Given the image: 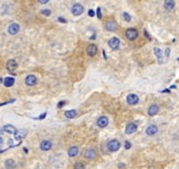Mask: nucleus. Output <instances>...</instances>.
Returning <instances> with one entry per match:
<instances>
[{
	"label": "nucleus",
	"instance_id": "nucleus-1",
	"mask_svg": "<svg viewBox=\"0 0 179 169\" xmlns=\"http://www.w3.org/2000/svg\"><path fill=\"white\" fill-rule=\"evenodd\" d=\"M107 149L110 151V152H115V151H117L118 149H120V147H121V143L118 142V140H116V139H112V140L108 141V143H107Z\"/></svg>",
	"mask_w": 179,
	"mask_h": 169
},
{
	"label": "nucleus",
	"instance_id": "nucleus-2",
	"mask_svg": "<svg viewBox=\"0 0 179 169\" xmlns=\"http://www.w3.org/2000/svg\"><path fill=\"white\" fill-rule=\"evenodd\" d=\"M137 35H138V32L137 30L134 28H129L126 31V36L128 40H134L137 38Z\"/></svg>",
	"mask_w": 179,
	"mask_h": 169
},
{
	"label": "nucleus",
	"instance_id": "nucleus-3",
	"mask_svg": "<svg viewBox=\"0 0 179 169\" xmlns=\"http://www.w3.org/2000/svg\"><path fill=\"white\" fill-rule=\"evenodd\" d=\"M120 44H121V40L117 37H112L108 40V46L113 50L117 49L120 47Z\"/></svg>",
	"mask_w": 179,
	"mask_h": 169
},
{
	"label": "nucleus",
	"instance_id": "nucleus-4",
	"mask_svg": "<svg viewBox=\"0 0 179 169\" xmlns=\"http://www.w3.org/2000/svg\"><path fill=\"white\" fill-rule=\"evenodd\" d=\"M84 156H85V158L88 159V160H93V159H95V158L97 157V152H96V150L90 148V149H87V150L85 151Z\"/></svg>",
	"mask_w": 179,
	"mask_h": 169
},
{
	"label": "nucleus",
	"instance_id": "nucleus-5",
	"mask_svg": "<svg viewBox=\"0 0 179 169\" xmlns=\"http://www.w3.org/2000/svg\"><path fill=\"white\" fill-rule=\"evenodd\" d=\"M72 14H74L75 16H79L84 12V7L81 4H74L72 7Z\"/></svg>",
	"mask_w": 179,
	"mask_h": 169
},
{
	"label": "nucleus",
	"instance_id": "nucleus-6",
	"mask_svg": "<svg viewBox=\"0 0 179 169\" xmlns=\"http://www.w3.org/2000/svg\"><path fill=\"white\" fill-rule=\"evenodd\" d=\"M138 101H139V98L135 94H129L127 97V102L129 105H135L138 103Z\"/></svg>",
	"mask_w": 179,
	"mask_h": 169
},
{
	"label": "nucleus",
	"instance_id": "nucleus-7",
	"mask_svg": "<svg viewBox=\"0 0 179 169\" xmlns=\"http://www.w3.org/2000/svg\"><path fill=\"white\" fill-rule=\"evenodd\" d=\"M104 27L107 31H115L117 29V23L115 21H113V20H110V21H107L105 23Z\"/></svg>",
	"mask_w": 179,
	"mask_h": 169
},
{
	"label": "nucleus",
	"instance_id": "nucleus-8",
	"mask_svg": "<svg viewBox=\"0 0 179 169\" xmlns=\"http://www.w3.org/2000/svg\"><path fill=\"white\" fill-rule=\"evenodd\" d=\"M19 30H20V26H19V24H17V23H12V24H10V26L8 27V32H9V34H11V35L17 34V33L19 32Z\"/></svg>",
	"mask_w": 179,
	"mask_h": 169
},
{
	"label": "nucleus",
	"instance_id": "nucleus-9",
	"mask_svg": "<svg viewBox=\"0 0 179 169\" xmlns=\"http://www.w3.org/2000/svg\"><path fill=\"white\" fill-rule=\"evenodd\" d=\"M7 69H8V71H10V72H13V71H15L16 70V68H17V66H18V64H17V62L14 60V59H11V60H9L8 62H7Z\"/></svg>",
	"mask_w": 179,
	"mask_h": 169
},
{
	"label": "nucleus",
	"instance_id": "nucleus-10",
	"mask_svg": "<svg viewBox=\"0 0 179 169\" xmlns=\"http://www.w3.org/2000/svg\"><path fill=\"white\" fill-rule=\"evenodd\" d=\"M87 52L90 56H95L98 52V47L95 45V44H90L87 48Z\"/></svg>",
	"mask_w": 179,
	"mask_h": 169
},
{
	"label": "nucleus",
	"instance_id": "nucleus-11",
	"mask_svg": "<svg viewBox=\"0 0 179 169\" xmlns=\"http://www.w3.org/2000/svg\"><path fill=\"white\" fill-rule=\"evenodd\" d=\"M25 83L28 86H34V85L37 83V78L34 76V75H28L27 77H26L25 79Z\"/></svg>",
	"mask_w": 179,
	"mask_h": 169
},
{
	"label": "nucleus",
	"instance_id": "nucleus-12",
	"mask_svg": "<svg viewBox=\"0 0 179 169\" xmlns=\"http://www.w3.org/2000/svg\"><path fill=\"white\" fill-rule=\"evenodd\" d=\"M98 126L99 127H101V128H103V127H105V126H107V124H108V119H107V117H105V116H101L99 119H98Z\"/></svg>",
	"mask_w": 179,
	"mask_h": 169
},
{
	"label": "nucleus",
	"instance_id": "nucleus-13",
	"mask_svg": "<svg viewBox=\"0 0 179 169\" xmlns=\"http://www.w3.org/2000/svg\"><path fill=\"white\" fill-rule=\"evenodd\" d=\"M137 130V125L135 123H129L127 128H126V133L127 134H132Z\"/></svg>",
	"mask_w": 179,
	"mask_h": 169
},
{
	"label": "nucleus",
	"instance_id": "nucleus-14",
	"mask_svg": "<svg viewBox=\"0 0 179 169\" xmlns=\"http://www.w3.org/2000/svg\"><path fill=\"white\" fill-rule=\"evenodd\" d=\"M157 131H158V128H157L156 125H149V126L146 128V130H145L146 134H147V135H150V136H152V135H154V134H156Z\"/></svg>",
	"mask_w": 179,
	"mask_h": 169
},
{
	"label": "nucleus",
	"instance_id": "nucleus-15",
	"mask_svg": "<svg viewBox=\"0 0 179 169\" xmlns=\"http://www.w3.org/2000/svg\"><path fill=\"white\" fill-rule=\"evenodd\" d=\"M52 147V143L49 140H44L41 142L40 144V148L43 150V151H48L50 150Z\"/></svg>",
	"mask_w": 179,
	"mask_h": 169
},
{
	"label": "nucleus",
	"instance_id": "nucleus-16",
	"mask_svg": "<svg viewBox=\"0 0 179 169\" xmlns=\"http://www.w3.org/2000/svg\"><path fill=\"white\" fill-rule=\"evenodd\" d=\"M159 111V106L157 105V104H152L149 108H148V114L150 115V116H154V115H156L157 113Z\"/></svg>",
	"mask_w": 179,
	"mask_h": 169
},
{
	"label": "nucleus",
	"instance_id": "nucleus-17",
	"mask_svg": "<svg viewBox=\"0 0 179 169\" xmlns=\"http://www.w3.org/2000/svg\"><path fill=\"white\" fill-rule=\"evenodd\" d=\"M153 50H154V53H155V55H156V57H157V61H158V63H159V64L163 63V59H162V52H161V49H160V48H158V47H155Z\"/></svg>",
	"mask_w": 179,
	"mask_h": 169
},
{
	"label": "nucleus",
	"instance_id": "nucleus-18",
	"mask_svg": "<svg viewBox=\"0 0 179 169\" xmlns=\"http://www.w3.org/2000/svg\"><path fill=\"white\" fill-rule=\"evenodd\" d=\"M27 135V131L24 129H21V130H18L16 133H15V139L16 140H20V139H23Z\"/></svg>",
	"mask_w": 179,
	"mask_h": 169
},
{
	"label": "nucleus",
	"instance_id": "nucleus-19",
	"mask_svg": "<svg viewBox=\"0 0 179 169\" xmlns=\"http://www.w3.org/2000/svg\"><path fill=\"white\" fill-rule=\"evenodd\" d=\"M3 130L7 133H10V134H15L17 132V129L13 125H5L3 127Z\"/></svg>",
	"mask_w": 179,
	"mask_h": 169
},
{
	"label": "nucleus",
	"instance_id": "nucleus-20",
	"mask_svg": "<svg viewBox=\"0 0 179 169\" xmlns=\"http://www.w3.org/2000/svg\"><path fill=\"white\" fill-rule=\"evenodd\" d=\"M78 153H79V148H78L77 146H72L68 150V154H69L70 157H75Z\"/></svg>",
	"mask_w": 179,
	"mask_h": 169
},
{
	"label": "nucleus",
	"instance_id": "nucleus-21",
	"mask_svg": "<svg viewBox=\"0 0 179 169\" xmlns=\"http://www.w3.org/2000/svg\"><path fill=\"white\" fill-rule=\"evenodd\" d=\"M14 82H15V79L13 77H6L4 79V81H3V84L6 87H11L12 85L14 84Z\"/></svg>",
	"mask_w": 179,
	"mask_h": 169
},
{
	"label": "nucleus",
	"instance_id": "nucleus-22",
	"mask_svg": "<svg viewBox=\"0 0 179 169\" xmlns=\"http://www.w3.org/2000/svg\"><path fill=\"white\" fill-rule=\"evenodd\" d=\"M174 6H175V2H174L173 0H169V1L167 0V1L164 2V8L167 9V10H171V9H173Z\"/></svg>",
	"mask_w": 179,
	"mask_h": 169
},
{
	"label": "nucleus",
	"instance_id": "nucleus-23",
	"mask_svg": "<svg viewBox=\"0 0 179 169\" xmlns=\"http://www.w3.org/2000/svg\"><path fill=\"white\" fill-rule=\"evenodd\" d=\"M5 167L6 169H13L15 167V162L13 159H7L5 161Z\"/></svg>",
	"mask_w": 179,
	"mask_h": 169
},
{
	"label": "nucleus",
	"instance_id": "nucleus-24",
	"mask_svg": "<svg viewBox=\"0 0 179 169\" xmlns=\"http://www.w3.org/2000/svg\"><path fill=\"white\" fill-rule=\"evenodd\" d=\"M76 115H77V111L76 110H68V111L65 112V116L67 118H69V119H72V118L76 117Z\"/></svg>",
	"mask_w": 179,
	"mask_h": 169
},
{
	"label": "nucleus",
	"instance_id": "nucleus-25",
	"mask_svg": "<svg viewBox=\"0 0 179 169\" xmlns=\"http://www.w3.org/2000/svg\"><path fill=\"white\" fill-rule=\"evenodd\" d=\"M74 169H85V165H84L82 162H78V163L75 164Z\"/></svg>",
	"mask_w": 179,
	"mask_h": 169
},
{
	"label": "nucleus",
	"instance_id": "nucleus-26",
	"mask_svg": "<svg viewBox=\"0 0 179 169\" xmlns=\"http://www.w3.org/2000/svg\"><path fill=\"white\" fill-rule=\"evenodd\" d=\"M124 17H125V19H126V21H128V22H129L130 20H131V17H130V15L128 14V13H127V12H125L124 14Z\"/></svg>",
	"mask_w": 179,
	"mask_h": 169
},
{
	"label": "nucleus",
	"instance_id": "nucleus-27",
	"mask_svg": "<svg viewBox=\"0 0 179 169\" xmlns=\"http://www.w3.org/2000/svg\"><path fill=\"white\" fill-rule=\"evenodd\" d=\"M41 13L44 14V15H46V16H49V15L51 14V11H50L49 9H43V10L41 11Z\"/></svg>",
	"mask_w": 179,
	"mask_h": 169
},
{
	"label": "nucleus",
	"instance_id": "nucleus-28",
	"mask_svg": "<svg viewBox=\"0 0 179 169\" xmlns=\"http://www.w3.org/2000/svg\"><path fill=\"white\" fill-rule=\"evenodd\" d=\"M97 15H98V17H99L100 19L102 18V12H101V8H100V7L97 9Z\"/></svg>",
	"mask_w": 179,
	"mask_h": 169
},
{
	"label": "nucleus",
	"instance_id": "nucleus-29",
	"mask_svg": "<svg viewBox=\"0 0 179 169\" xmlns=\"http://www.w3.org/2000/svg\"><path fill=\"white\" fill-rule=\"evenodd\" d=\"M125 147H126V149H129V148L131 147V144H130L128 141H126V143H125Z\"/></svg>",
	"mask_w": 179,
	"mask_h": 169
},
{
	"label": "nucleus",
	"instance_id": "nucleus-30",
	"mask_svg": "<svg viewBox=\"0 0 179 169\" xmlns=\"http://www.w3.org/2000/svg\"><path fill=\"white\" fill-rule=\"evenodd\" d=\"M89 15H90L91 17H94V16H95V12H94L93 9H90V10H89Z\"/></svg>",
	"mask_w": 179,
	"mask_h": 169
},
{
	"label": "nucleus",
	"instance_id": "nucleus-31",
	"mask_svg": "<svg viewBox=\"0 0 179 169\" xmlns=\"http://www.w3.org/2000/svg\"><path fill=\"white\" fill-rule=\"evenodd\" d=\"M169 54H170V49H169V48H166V50H165V55H166V57L169 56Z\"/></svg>",
	"mask_w": 179,
	"mask_h": 169
},
{
	"label": "nucleus",
	"instance_id": "nucleus-32",
	"mask_svg": "<svg viewBox=\"0 0 179 169\" xmlns=\"http://www.w3.org/2000/svg\"><path fill=\"white\" fill-rule=\"evenodd\" d=\"M58 20H59L60 22H63V23H66V22H67L65 19H63V17H59V18H58Z\"/></svg>",
	"mask_w": 179,
	"mask_h": 169
},
{
	"label": "nucleus",
	"instance_id": "nucleus-33",
	"mask_svg": "<svg viewBox=\"0 0 179 169\" xmlns=\"http://www.w3.org/2000/svg\"><path fill=\"white\" fill-rule=\"evenodd\" d=\"M64 104H65V101H61V102L58 104V107H59V108H61V107H63V105H64Z\"/></svg>",
	"mask_w": 179,
	"mask_h": 169
},
{
	"label": "nucleus",
	"instance_id": "nucleus-34",
	"mask_svg": "<svg viewBox=\"0 0 179 169\" xmlns=\"http://www.w3.org/2000/svg\"><path fill=\"white\" fill-rule=\"evenodd\" d=\"M39 2H40L41 4H46L47 2H49V0H40Z\"/></svg>",
	"mask_w": 179,
	"mask_h": 169
},
{
	"label": "nucleus",
	"instance_id": "nucleus-35",
	"mask_svg": "<svg viewBox=\"0 0 179 169\" xmlns=\"http://www.w3.org/2000/svg\"><path fill=\"white\" fill-rule=\"evenodd\" d=\"M102 54H103V56H104V59H106V55H105V53H104V51H102Z\"/></svg>",
	"mask_w": 179,
	"mask_h": 169
},
{
	"label": "nucleus",
	"instance_id": "nucleus-36",
	"mask_svg": "<svg viewBox=\"0 0 179 169\" xmlns=\"http://www.w3.org/2000/svg\"><path fill=\"white\" fill-rule=\"evenodd\" d=\"M2 143H3V139H2V138H1V137H0V145H1V144H2Z\"/></svg>",
	"mask_w": 179,
	"mask_h": 169
},
{
	"label": "nucleus",
	"instance_id": "nucleus-37",
	"mask_svg": "<svg viewBox=\"0 0 179 169\" xmlns=\"http://www.w3.org/2000/svg\"><path fill=\"white\" fill-rule=\"evenodd\" d=\"M178 60H179V59H178Z\"/></svg>",
	"mask_w": 179,
	"mask_h": 169
}]
</instances>
